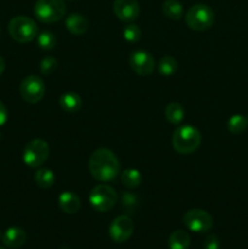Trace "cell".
I'll use <instances>...</instances> for the list:
<instances>
[{
  "label": "cell",
  "instance_id": "6da1fadb",
  "mask_svg": "<svg viewBox=\"0 0 248 249\" xmlns=\"http://www.w3.org/2000/svg\"><path fill=\"white\" fill-rule=\"evenodd\" d=\"M89 170L92 178L101 182L112 181L121 172L117 156L108 148H97L89 160Z\"/></svg>",
  "mask_w": 248,
  "mask_h": 249
},
{
  "label": "cell",
  "instance_id": "7a4b0ae2",
  "mask_svg": "<svg viewBox=\"0 0 248 249\" xmlns=\"http://www.w3.org/2000/svg\"><path fill=\"white\" fill-rule=\"evenodd\" d=\"M202 142V135L197 128L192 125H181L172 136L173 148L181 155L194 153Z\"/></svg>",
  "mask_w": 248,
  "mask_h": 249
},
{
  "label": "cell",
  "instance_id": "3957f363",
  "mask_svg": "<svg viewBox=\"0 0 248 249\" xmlns=\"http://www.w3.org/2000/svg\"><path fill=\"white\" fill-rule=\"evenodd\" d=\"M9 34L17 43H29L38 36V26L27 16H16L9 22Z\"/></svg>",
  "mask_w": 248,
  "mask_h": 249
},
{
  "label": "cell",
  "instance_id": "277c9868",
  "mask_svg": "<svg viewBox=\"0 0 248 249\" xmlns=\"http://www.w3.org/2000/svg\"><path fill=\"white\" fill-rule=\"evenodd\" d=\"M185 21L192 31L203 32L214 24V12L208 5L196 4L189 9L185 16Z\"/></svg>",
  "mask_w": 248,
  "mask_h": 249
},
{
  "label": "cell",
  "instance_id": "5b68a950",
  "mask_svg": "<svg viewBox=\"0 0 248 249\" xmlns=\"http://www.w3.org/2000/svg\"><path fill=\"white\" fill-rule=\"evenodd\" d=\"M34 15L43 23H55L66 15V4L63 0H36Z\"/></svg>",
  "mask_w": 248,
  "mask_h": 249
},
{
  "label": "cell",
  "instance_id": "8992f818",
  "mask_svg": "<svg viewBox=\"0 0 248 249\" xmlns=\"http://www.w3.org/2000/svg\"><path fill=\"white\" fill-rule=\"evenodd\" d=\"M89 202L92 208L97 212H108L117 202L116 190L109 185L100 184L91 190L89 195Z\"/></svg>",
  "mask_w": 248,
  "mask_h": 249
},
{
  "label": "cell",
  "instance_id": "52a82bcc",
  "mask_svg": "<svg viewBox=\"0 0 248 249\" xmlns=\"http://www.w3.org/2000/svg\"><path fill=\"white\" fill-rule=\"evenodd\" d=\"M48 142L43 139H33L26 145L23 150L24 164L31 168H39L46 162L49 157Z\"/></svg>",
  "mask_w": 248,
  "mask_h": 249
},
{
  "label": "cell",
  "instance_id": "ba28073f",
  "mask_svg": "<svg viewBox=\"0 0 248 249\" xmlns=\"http://www.w3.org/2000/svg\"><path fill=\"white\" fill-rule=\"evenodd\" d=\"M19 94L28 104H36L45 94V83L38 75H27L19 85Z\"/></svg>",
  "mask_w": 248,
  "mask_h": 249
},
{
  "label": "cell",
  "instance_id": "9c48e42d",
  "mask_svg": "<svg viewBox=\"0 0 248 249\" xmlns=\"http://www.w3.org/2000/svg\"><path fill=\"white\" fill-rule=\"evenodd\" d=\"M182 220L190 231L196 233L208 232L213 226V218L203 209H190L185 213Z\"/></svg>",
  "mask_w": 248,
  "mask_h": 249
},
{
  "label": "cell",
  "instance_id": "30bf717a",
  "mask_svg": "<svg viewBox=\"0 0 248 249\" xmlns=\"http://www.w3.org/2000/svg\"><path fill=\"white\" fill-rule=\"evenodd\" d=\"M134 232V223L129 215H119L109 226V237L116 243H124Z\"/></svg>",
  "mask_w": 248,
  "mask_h": 249
},
{
  "label": "cell",
  "instance_id": "8fae6325",
  "mask_svg": "<svg viewBox=\"0 0 248 249\" xmlns=\"http://www.w3.org/2000/svg\"><path fill=\"white\" fill-rule=\"evenodd\" d=\"M129 63H130L131 70L136 74L142 75V77L150 75L153 72L156 66L155 58L152 57L151 53H148L145 50H136L134 53H131Z\"/></svg>",
  "mask_w": 248,
  "mask_h": 249
},
{
  "label": "cell",
  "instance_id": "7c38bea8",
  "mask_svg": "<svg viewBox=\"0 0 248 249\" xmlns=\"http://www.w3.org/2000/svg\"><path fill=\"white\" fill-rule=\"evenodd\" d=\"M113 12L122 22L130 23L140 15V5L138 0H114Z\"/></svg>",
  "mask_w": 248,
  "mask_h": 249
},
{
  "label": "cell",
  "instance_id": "4fadbf2b",
  "mask_svg": "<svg viewBox=\"0 0 248 249\" xmlns=\"http://www.w3.org/2000/svg\"><path fill=\"white\" fill-rule=\"evenodd\" d=\"M2 243L7 248L17 249L21 248L27 241V233L23 229L17 228V226H11L4 232L1 237Z\"/></svg>",
  "mask_w": 248,
  "mask_h": 249
},
{
  "label": "cell",
  "instance_id": "5bb4252c",
  "mask_svg": "<svg viewBox=\"0 0 248 249\" xmlns=\"http://www.w3.org/2000/svg\"><path fill=\"white\" fill-rule=\"evenodd\" d=\"M80 198L72 191H65L58 196V206L66 214H75L80 209Z\"/></svg>",
  "mask_w": 248,
  "mask_h": 249
},
{
  "label": "cell",
  "instance_id": "9a60e30c",
  "mask_svg": "<svg viewBox=\"0 0 248 249\" xmlns=\"http://www.w3.org/2000/svg\"><path fill=\"white\" fill-rule=\"evenodd\" d=\"M66 27L73 36H83L88 31L89 21L80 14H71L66 18Z\"/></svg>",
  "mask_w": 248,
  "mask_h": 249
},
{
  "label": "cell",
  "instance_id": "2e32d148",
  "mask_svg": "<svg viewBox=\"0 0 248 249\" xmlns=\"http://www.w3.org/2000/svg\"><path fill=\"white\" fill-rule=\"evenodd\" d=\"M82 99L77 92H65L60 97V106L68 113H75L82 108Z\"/></svg>",
  "mask_w": 248,
  "mask_h": 249
},
{
  "label": "cell",
  "instance_id": "e0dca14e",
  "mask_svg": "<svg viewBox=\"0 0 248 249\" xmlns=\"http://www.w3.org/2000/svg\"><path fill=\"white\" fill-rule=\"evenodd\" d=\"M191 245V237L184 230H177L170 233L168 246L169 249H189Z\"/></svg>",
  "mask_w": 248,
  "mask_h": 249
},
{
  "label": "cell",
  "instance_id": "ac0fdd59",
  "mask_svg": "<svg viewBox=\"0 0 248 249\" xmlns=\"http://www.w3.org/2000/svg\"><path fill=\"white\" fill-rule=\"evenodd\" d=\"M165 118L169 122L170 124H174V125H177V124L181 123L184 121L185 117V109L179 102H170V104L167 105L165 107Z\"/></svg>",
  "mask_w": 248,
  "mask_h": 249
},
{
  "label": "cell",
  "instance_id": "d6986e66",
  "mask_svg": "<svg viewBox=\"0 0 248 249\" xmlns=\"http://www.w3.org/2000/svg\"><path fill=\"white\" fill-rule=\"evenodd\" d=\"M162 11L169 19L179 21L184 15V6L179 0H165L162 5Z\"/></svg>",
  "mask_w": 248,
  "mask_h": 249
},
{
  "label": "cell",
  "instance_id": "ffe728a7",
  "mask_svg": "<svg viewBox=\"0 0 248 249\" xmlns=\"http://www.w3.org/2000/svg\"><path fill=\"white\" fill-rule=\"evenodd\" d=\"M55 174L49 168H40L34 174V181H35L36 186H39L40 189H49L55 184Z\"/></svg>",
  "mask_w": 248,
  "mask_h": 249
},
{
  "label": "cell",
  "instance_id": "44dd1931",
  "mask_svg": "<svg viewBox=\"0 0 248 249\" xmlns=\"http://www.w3.org/2000/svg\"><path fill=\"white\" fill-rule=\"evenodd\" d=\"M121 181L126 189H136L140 186L141 181H142V177H141L140 172L134 168H128L124 170L121 175Z\"/></svg>",
  "mask_w": 248,
  "mask_h": 249
},
{
  "label": "cell",
  "instance_id": "7402d4cb",
  "mask_svg": "<svg viewBox=\"0 0 248 249\" xmlns=\"http://www.w3.org/2000/svg\"><path fill=\"white\" fill-rule=\"evenodd\" d=\"M248 126V118L242 114H233L228 121V130L232 134H242Z\"/></svg>",
  "mask_w": 248,
  "mask_h": 249
},
{
  "label": "cell",
  "instance_id": "603a6c76",
  "mask_svg": "<svg viewBox=\"0 0 248 249\" xmlns=\"http://www.w3.org/2000/svg\"><path fill=\"white\" fill-rule=\"evenodd\" d=\"M177 71V62L172 56H163L158 63V72L164 77H170Z\"/></svg>",
  "mask_w": 248,
  "mask_h": 249
},
{
  "label": "cell",
  "instance_id": "cb8c5ba5",
  "mask_svg": "<svg viewBox=\"0 0 248 249\" xmlns=\"http://www.w3.org/2000/svg\"><path fill=\"white\" fill-rule=\"evenodd\" d=\"M56 43H57V39L53 32L44 31L38 36V45L43 50H53L56 46Z\"/></svg>",
  "mask_w": 248,
  "mask_h": 249
},
{
  "label": "cell",
  "instance_id": "d4e9b609",
  "mask_svg": "<svg viewBox=\"0 0 248 249\" xmlns=\"http://www.w3.org/2000/svg\"><path fill=\"white\" fill-rule=\"evenodd\" d=\"M123 36L128 43H136L141 38V29L136 24H128L123 29Z\"/></svg>",
  "mask_w": 248,
  "mask_h": 249
},
{
  "label": "cell",
  "instance_id": "484cf974",
  "mask_svg": "<svg viewBox=\"0 0 248 249\" xmlns=\"http://www.w3.org/2000/svg\"><path fill=\"white\" fill-rule=\"evenodd\" d=\"M122 206L128 213H134L138 207V197L130 192H123L122 195Z\"/></svg>",
  "mask_w": 248,
  "mask_h": 249
},
{
  "label": "cell",
  "instance_id": "4316f807",
  "mask_svg": "<svg viewBox=\"0 0 248 249\" xmlns=\"http://www.w3.org/2000/svg\"><path fill=\"white\" fill-rule=\"evenodd\" d=\"M57 60L55 57H51V56H48V57L43 58L40 62V72L41 74L49 75L51 73H53L57 68Z\"/></svg>",
  "mask_w": 248,
  "mask_h": 249
},
{
  "label": "cell",
  "instance_id": "83f0119b",
  "mask_svg": "<svg viewBox=\"0 0 248 249\" xmlns=\"http://www.w3.org/2000/svg\"><path fill=\"white\" fill-rule=\"evenodd\" d=\"M203 249H220V241L216 235L207 236L203 242Z\"/></svg>",
  "mask_w": 248,
  "mask_h": 249
},
{
  "label": "cell",
  "instance_id": "f1b7e54d",
  "mask_svg": "<svg viewBox=\"0 0 248 249\" xmlns=\"http://www.w3.org/2000/svg\"><path fill=\"white\" fill-rule=\"evenodd\" d=\"M7 117H9V113H7L6 106L4 105V102L0 101V126H2L6 123Z\"/></svg>",
  "mask_w": 248,
  "mask_h": 249
},
{
  "label": "cell",
  "instance_id": "f546056e",
  "mask_svg": "<svg viewBox=\"0 0 248 249\" xmlns=\"http://www.w3.org/2000/svg\"><path fill=\"white\" fill-rule=\"evenodd\" d=\"M4 71H5V61H4V58L0 56V75L4 73Z\"/></svg>",
  "mask_w": 248,
  "mask_h": 249
},
{
  "label": "cell",
  "instance_id": "4dcf8cb0",
  "mask_svg": "<svg viewBox=\"0 0 248 249\" xmlns=\"http://www.w3.org/2000/svg\"><path fill=\"white\" fill-rule=\"evenodd\" d=\"M1 237H2V235H1V231H0V240H1Z\"/></svg>",
  "mask_w": 248,
  "mask_h": 249
},
{
  "label": "cell",
  "instance_id": "1f68e13d",
  "mask_svg": "<svg viewBox=\"0 0 248 249\" xmlns=\"http://www.w3.org/2000/svg\"><path fill=\"white\" fill-rule=\"evenodd\" d=\"M0 249H6V248H4V247H0Z\"/></svg>",
  "mask_w": 248,
  "mask_h": 249
},
{
  "label": "cell",
  "instance_id": "d6a6232c",
  "mask_svg": "<svg viewBox=\"0 0 248 249\" xmlns=\"http://www.w3.org/2000/svg\"><path fill=\"white\" fill-rule=\"evenodd\" d=\"M0 33H1V31H0Z\"/></svg>",
  "mask_w": 248,
  "mask_h": 249
},
{
  "label": "cell",
  "instance_id": "836d02e7",
  "mask_svg": "<svg viewBox=\"0 0 248 249\" xmlns=\"http://www.w3.org/2000/svg\"><path fill=\"white\" fill-rule=\"evenodd\" d=\"M247 118H248V117H247Z\"/></svg>",
  "mask_w": 248,
  "mask_h": 249
}]
</instances>
